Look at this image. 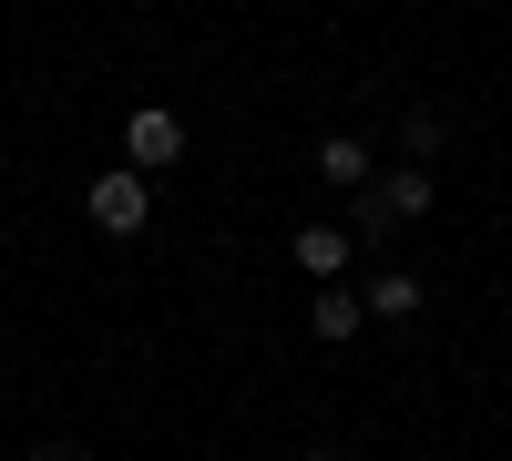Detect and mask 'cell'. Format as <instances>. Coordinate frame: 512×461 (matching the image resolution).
Masks as SVG:
<instances>
[{"label":"cell","instance_id":"cell-2","mask_svg":"<svg viewBox=\"0 0 512 461\" xmlns=\"http://www.w3.org/2000/svg\"><path fill=\"white\" fill-rule=\"evenodd\" d=\"M123 164H134V175H164V164H185V123L164 113V103H144L134 123H123Z\"/></svg>","mask_w":512,"mask_h":461},{"label":"cell","instance_id":"cell-6","mask_svg":"<svg viewBox=\"0 0 512 461\" xmlns=\"http://www.w3.org/2000/svg\"><path fill=\"white\" fill-rule=\"evenodd\" d=\"M308 328H318V339H328V349H349V339H359V328H369V308L349 298V287H318V308H308Z\"/></svg>","mask_w":512,"mask_h":461},{"label":"cell","instance_id":"cell-4","mask_svg":"<svg viewBox=\"0 0 512 461\" xmlns=\"http://www.w3.org/2000/svg\"><path fill=\"white\" fill-rule=\"evenodd\" d=\"M369 195L390 205L400 226H420V216H431V195H441V185H431V164H390V175H369Z\"/></svg>","mask_w":512,"mask_h":461},{"label":"cell","instance_id":"cell-8","mask_svg":"<svg viewBox=\"0 0 512 461\" xmlns=\"http://www.w3.org/2000/svg\"><path fill=\"white\" fill-rule=\"evenodd\" d=\"M400 144H410V164H431V154H441V113H410Z\"/></svg>","mask_w":512,"mask_h":461},{"label":"cell","instance_id":"cell-7","mask_svg":"<svg viewBox=\"0 0 512 461\" xmlns=\"http://www.w3.org/2000/svg\"><path fill=\"white\" fill-rule=\"evenodd\" d=\"M359 308H369V318H420V277H410V267H379V277L359 287Z\"/></svg>","mask_w":512,"mask_h":461},{"label":"cell","instance_id":"cell-9","mask_svg":"<svg viewBox=\"0 0 512 461\" xmlns=\"http://www.w3.org/2000/svg\"><path fill=\"white\" fill-rule=\"evenodd\" d=\"M31 461H82V451H72V441H41V451H31Z\"/></svg>","mask_w":512,"mask_h":461},{"label":"cell","instance_id":"cell-1","mask_svg":"<svg viewBox=\"0 0 512 461\" xmlns=\"http://www.w3.org/2000/svg\"><path fill=\"white\" fill-rule=\"evenodd\" d=\"M82 216H93L103 236H144V216H154V185L134 175V164H103V175L82 185Z\"/></svg>","mask_w":512,"mask_h":461},{"label":"cell","instance_id":"cell-3","mask_svg":"<svg viewBox=\"0 0 512 461\" xmlns=\"http://www.w3.org/2000/svg\"><path fill=\"white\" fill-rule=\"evenodd\" d=\"M349 257H359V236H349V226H328V216H318V226H297V267H308L318 287L349 277Z\"/></svg>","mask_w":512,"mask_h":461},{"label":"cell","instance_id":"cell-5","mask_svg":"<svg viewBox=\"0 0 512 461\" xmlns=\"http://www.w3.org/2000/svg\"><path fill=\"white\" fill-rule=\"evenodd\" d=\"M308 164H318V185H338V195H359V185H369V175H379V154H369V144H359V134H328V144H318V154H308Z\"/></svg>","mask_w":512,"mask_h":461}]
</instances>
